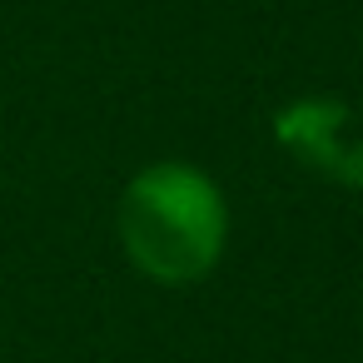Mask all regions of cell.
<instances>
[{"mask_svg":"<svg viewBox=\"0 0 363 363\" xmlns=\"http://www.w3.org/2000/svg\"><path fill=\"white\" fill-rule=\"evenodd\" d=\"M120 244L160 284H194L219 264L224 199L194 164H150L120 199Z\"/></svg>","mask_w":363,"mask_h":363,"instance_id":"cell-1","label":"cell"},{"mask_svg":"<svg viewBox=\"0 0 363 363\" xmlns=\"http://www.w3.org/2000/svg\"><path fill=\"white\" fill-rule=\"evenodd\" d=\"M338 125H343V110L338 105H323V100H303L294 110L279 115V140L313 169L333 174V179H348V184H363V150H343L338 145Z\"/></svg>","mask_w":363,"mask_h":363,"instance_id":"cell-2","label":"cell"}]
</instances>
